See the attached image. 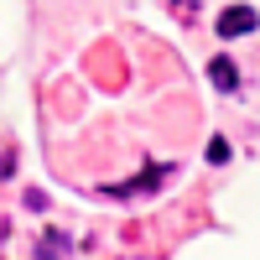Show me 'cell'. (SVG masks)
Wrapping results in <instances>:
<instances>
[{
	"instance_id": "cell-1",
	"label": "cell",
	"mask_w": 260,
	"mask_h": 260,
	"mask_svg": "<svg viewBox=\"0 0 260 260\" xmlns=\"http://www.w3.org/2000/svg\"><path fill=\"white\" fill-rule=\"evenodd\" d=\"M255 11H245V6H234V11H224L219 16V37H240V31H255Z\"/></svg>"
},
{
	"instance_id": "cell-2",
	"label": "cell",
	"mask_w": 260,
	"mask_h": 260,
	"mask_svg": "<svg viewBox=\"0 0 260 260\" xmlns=\"http://www.w3.org/2000/svg\"><path fill=\"white\" fill-rule=\"evenodd\" d=\"M213 83H219V89H234V68H229V62L219 57V62H213Z\"/></svg>"
}]
</instances>
